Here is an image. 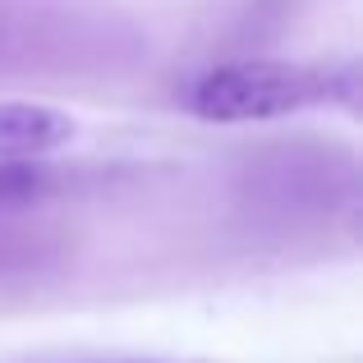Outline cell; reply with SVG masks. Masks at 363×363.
<instances>
[{"label": "cell", "mask_w": 363, "mask_h": 363, "mask_svg": "<svg viewBox=\"0 0 363 363\" xmlns=\"http://www.w3.org/2000/svg\"><path fill=\"white\" fill-rule=\"evenodd\" d=\"M65 184V175L46 157L28 161H0V212H18V207H37L46 198H55Z\"/></svg>", "instance_id": "cell-3"}, {"label": "cell", "mask_w": 363, "mask_h": 363, "mask_svg": "<svg viewBox=\"0 0 363 363\" xmlns=\"http://www.w3.org/2000/svg\"><path fill=\"white\" fill-rule=\"evenodd\" d=\"M359 101L354 65H303V60H225L207 65L179 88V106L207 124H262L313 106Z\"/></svg>", "instance_id": "cell-1"}, {"label": "cell", "mask_w": 363, "mask_h": 363, "mask_svg": "<svg viewBox=\"0 0 363 363\" xmlns=\"http://www.w3.org/2000/svg\"><path fill=\"white\" fill-rule=\"evenodd\" d=\"M111 363H166V359H111Z\"/></svg>", "instance_id": "cell-4"}, {"label": "cell", "mask_w": 363, "mask_h": 363, "mask_svg": "<svg viewBox=\"0 0 363 363\" xmlns=\"http://www.w3.org/2000/svg\"><path fill=\"white\" fill-rule=\"evenodd\" d=\"M79 133L69 111L42 101H0V161L51 157Z\"/></svg>", "instance_id": "cell-2"}]
</instances>
